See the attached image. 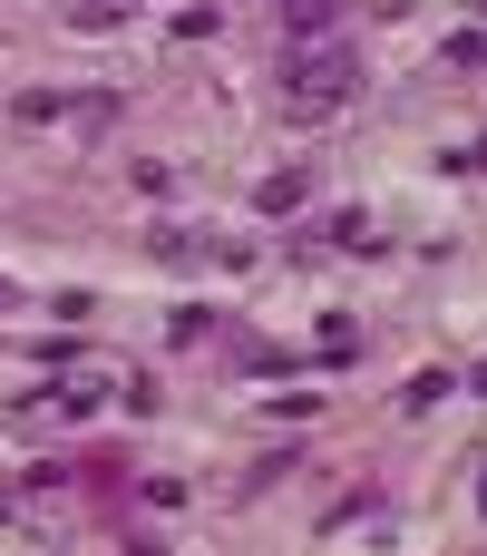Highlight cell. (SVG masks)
Here are the masks:
<instances>
[{
    "instance_id": "obj_1",
    "label": "cell",
    "mask_w": 487,
    "mask_h": 556,
    "mask_svg": "<svg viewBox=\"0 0 487 556\" xmlns=\"http://www.w3.org/2000/svg\"><path fill=\"white\" fill-rule=\"evenodd\" d=\"M351 68H361V59H351L342 39H322V49H293V68H283V108H293V117H322V108H342V98H351Z\"/></svg>"
},
{
    "instance_id": "obj_2",
    "label": "cell",
    "mask_w": 487,
    "mask_h": 556,
    "mask_svg": "<svg viewBox=\"0 0 487 556\" xmlns=\"http://www.w3.org/2000/svg\"><path fill=\"white\" fill-rule=\"evenodd\" d=\"M127 10H137V0H68V20H78V29H117Z\"/></svg>"
}]
</instances>
